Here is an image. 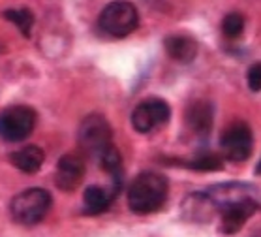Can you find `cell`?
<instances>
[{"mask_svg": "<svg viewBox=\"0 0 261 237\" xmlns=\"http://www.w3.org/2000/svg\"><path fill=\"white\" fill-rule=\"evenodd\" d=\"M169 192L167 179L158 172H143L128 188V207L137 215H150L164 207Z\"/></svg>", "mask_w": 261, "mask_h": 237, "instance_id": "obj_1", "label": "cell"}, {"mask_svg": "<svg viewBox=\"0 0 261 237\" xmlns=\"http://www.w3.org/2000/svg\"><path fill=\"white\" fill-rule=\"evenodd\" d=\"M51 194L43 188H29L23 190L12 200L10 213L15 222L23 226H34L42 222L47 217L51 209Z\"/></svg>", "mask_w": 261, "mask_h": 237, "instance_id": "obj_2", "label": "cell"}, {"mask_svg": "<svg viewBox=\"0 0 261 237\" xmlns=\"http://www.w3.org/2000/svg\"><path fill=\"white\" fill-rule=\"evenodd\" d=\"M139 25V13L136 6L128 0H113L101 10L98 17V27L101 32L113 36V38H124L132 34Z\"/></svg>", "mask_w": 261, "mask_h": 237, "instance_id": "obj_3", "label": "cell"}, {"mask_svg": "<svg viewBox=\"0 0 261 237\" xmlns=\"http://www.w3.org/2000/svg\"><path fill=\"white\" fill-rule=\"evenodd\" d=\"M77 141L85 154L100 160L101 154L113 145V130L107 123V118L98 113L85 117L79 126Z\"/></svg>", "mask_w": 261, "mask_h": 237, "instance_id": "obj_4", "label": "cell"}, {"mask_svg": "<svg viewBox=\"0 0 261 237\" xmlns=\"http://www.w3.org/2000/svg\"><path fill=\"white\" fill-rule=\"evenodd\" d=\"M36 126V113L32 107L12 106L0 113V139L10 143L23 141Z\"/></svg>", "mask_w": 261, "mask_h": 237, "instance_id": "obj_5", "label": "cell"}, {"mask_svg": "<svg viewBox=\"0 0 261 237\" xmlns=\"http://www.w3.org/2000/svg\"><path fill=\"white\" fill-rule=\"evenodd\" d=\"M222 151L231 162H244L250 158L252 149H254V136H252V128H250L244 121H237L229 125L222 134L220 139Z\"/></svg>", "mask_w": 261, "mask_h": 237, "instance_id": "obj_6", "label": "cell"}, {"mask_svg": "<svg viewBox=\"0 0 261 237\" xmlns=\"http://www.w3.org/2000/svg\"><path fill=\"white\" fill-rule=\"evenodd\" d=\"M171 117V109L167 106V102L160 98H150V100L141 102L139 106L132 113V126L139 134H148L167 125V121Z\"/></svg>", "mask_w": 261, "mask_h": 237, "instance_id": "obj_7", "label": "cell"}, {"mask_svg": "<svg viewBox=\"0 0 261 237\" xmlns=\"http://www.w3.org/2000/svg\"><path fill=\"white\" fill-rule=\"evenodd\" d=\"M222 209V231L224 233H237L244 226V222L252 219V215L257 211V202L252 196L235 200L231 203H226Z\"/></svg>", "mask_w": 261, "mask_h": 237, "instance_id": "obj_8", "label": "cell"}, {"mask_svg": "<svg viewBox=\"0 0 261 237\" xmlns=\"http://www.w3.org/2000/svg\"><path fill=\"white\" fill-rule=\"evenodd\" d=\"M85 177V162L83 158L75 153L64 154L57 164V173H55V183L60 190L71 192L81 184Z\"/></svg>", "mask_w": 261, "mask_h": 237, "instance_id": "obj_9", "label": "cell"}, {"mask_svg": "<svg viewBox=\"0 0 261 237\" xmlns=\"http://www.w3.org/2000/svg\"><path fill=\"white\" fill-rule=\"evenodd\" d=\"M216 202L211 194H190L182 203L184 217L194 222H208L216 213Z\"/></svg>", "mask_w": 261, "mask_h": 237, "instance_id": "obj_10", "label": "cell"}, {"mask_svg": "<svg viewBox=\"0 0 261 237\" xmlns=\"http://www.w3.org/2000/svg\"><path fill=\"white\" fill-rule=\"evenodd\" d=\"M214 121V109L213 106L205 100L194 102L188 111H186V123L190 126L192 132H196L197 136H207L213 130Z\"/></svg>", "mask_w": 261, "mask_h": 237, "instance_id": "obj_11", "label": "cell"}, {"mask_svg": "<svg viewBox=\"0 0 261 237\" xmlns=\"http://www.w3.org/2000/svg\"><path fill=\"white\" fill-rule=\"evenodd\" d=\"M166 51L167 55L175 59L177 62H182V64H188L196 59L197 55V43L194 38L186 34H171L166 38Z\"/></svg>", "mask_w": 261, "mask_h": 237, "instance_id": "obj_12", "label": "cell"}, {"mask_svg": "<svg viewBox=\"0 0 261 237\" xmlns=\"http://www.w3.org/2000/svg\"><path fill=\"white\" fill-rule=\"evenodd\" d=\"M115 196L117 192L115 190H106L101 188V186H89V188L85 190V196H83V209L87 215H100L103 211L109 209V205L113 203Z\"/></svg>", "mask_w": 261, "mask_h": 237, "instance_id": "obj_13", "label": "cell"}, {"mask_svg": "<svg viewBox=\"0 0 261 237\" xmlns=\"http://www.w3.org/2000/svg\"><path fill=\"white\" fill-rule=\"evenodd\" d=\"M10 160L19 172L23 173H36L40 168H42L43 160H45V154L40 147L36 145H29V147H23L15 151V153L10 156Z\"/></svg>", "mask_w": 261, "mask_h": 237, "instance_id": "obj_14", "label": "cell"}, {"mask_svg": "<svg viewBox=\"0 0 261 237\" xmlns=\"http://www.w3.org/2000/svg\"><path fill=\"white\" fill-rule=\"evenodd\" d=\"M100 164H101V168L113 177L115 188L119 190L120 181H122V158H120L119 151H117L113 145L100 156Z\"/></svg>", "mask_w": 261, "mask_h": 237, "instance_id": "obj_15", "label": "cell"}, {"mask_svg": "<svg viewBox=\"0 0 261 237\" xmlns=\"http://www.w3.org/2000/svg\"><path fill=\"white\" fill-rule=\"evenodd\" d=\"M4 17H6L10 23L15 25V27L23 32V36L29 38L30 30L34 27V15H32L30 10H6V12H4Z\"/></svg>", "mask_w": 261, "mask_h": 237, "instance_id": "obj_16", "label": "cell"}, {"mask_svg": "<svg viewBox=\"0 0 261 237\" xmlns=\"http://www.w3.org/2000/svg\"><path fill=\"white\" fill-rule=\"evenodd\" d=\"M186 166L190 168V170H197V172H218V170H222V158L220 156H216V154H201L199 158H196V160L188 162Z\"/></svg>", "mask_w": 261, "mask_h": 237, "instance_id": "obj_17", "label": "cell"}, {"mask_svg": "<svg viewBox=\"0 0 261 237\" xmlns=\"http://www.w3.org/2000/svg\"><path fill=\"white\" fill-rule=\"evenodd\" d=\"M244 30V17L241 13H229L222 21V32L227 38H239Z\"/></svg>", "mask_w": 261, "mask_h": 237, "instance_id": "obj_18", "label": "cell"}, {"mask_svg": "<svg viewBox=\"0 0 261 237\" xmlns=\"http://www.w3.org/2000/svg\"><path fill=\"white\" fill-rule=\"evenodd\" d=\"M248 87L252 92H259L261 90V62H255V64L250 66L248 70Z\"/></svg>", "mask_w": 261, "mask_h": 237, "instance_id": "obj_19", "label": "cell"}, {"mask_svg": "<svg viewBox=\"0 0 261 237\" xmlns=\"http://www.w3.org/2000/svg\"><path fill=\"white\" fill-rule=\"evenodd\" d=\"M255 173H257V175H261V160L257 162V168H255Z\"/></svg>", "mask_w": 261, "mask_h": 237, "instance_id": "obj_20", "label": "cell"}]
</instances>
